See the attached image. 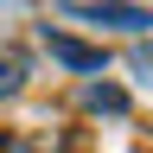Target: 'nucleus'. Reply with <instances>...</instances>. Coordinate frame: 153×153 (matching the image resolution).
I'll list each match as a JSON object with an SVG mask.
<instances>
[{"instance_id":"7ed1b4c3","label":"nucleus","mask_w":153,"mask_h":153,"mask_svg":"<svg viewBox=\"0 0 153 153\" xmlns=\"http://www.w3.org/2000/svg\"><path fill=\"white\" fill-rule=\"evenodd\" d=\"M83 102H89L96 115H128V96H121V89H108V83H89Z\"/></svg>"},{"instance_id":"20e7f679","label":"nucleus","mask_w":153,"mask_h":153,"mask_svg":"<svg viewBox=\"0 0 153 153\" xmlns=\"http://www.w3.org/2000/svg\"><path fill=\"white\" fill-rule=\"evenodd\" d=\"M19 83H26V57H0V96H19Z\"/></svg>"},{"instance_id":"f03ea898","label":"nucleus","mask_w":153,"mask_h":153,"mask_svg":"<svg viewBox=\"0 0 153 153\" xmlns=\"http://www.w3.org/2000/svg\"><path fill=\"white\" fill-rule=\"evenodd\" d=\"M64 19H83V26H115V32H147V26H153L147 7H64Z\"/></svg>"},{"instance_id":"f257e3e1","label":"nucleus","mask_w":153,"mask_h":153,"mask_svg":"<svg viewBox=\"0 0 153 153\" xmlns=\"http://www.w3.org/2000/svg\"><path fill=\"white\" fill-rule=\"evenodd\" d=\"M45 51L57 57L64 70H83V76H96V70H108V57H102V45H83V38H70V32H51L45 26Z\"/></svg>"}]
</instances>
